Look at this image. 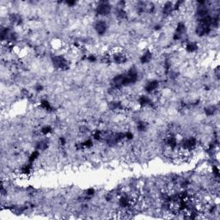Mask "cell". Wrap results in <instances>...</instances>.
<instances>
[{
    "mask_svg": "<svg viewBox=\"0 0 220 220\" xmlns=\"http://www.w3.org/2000/svg\"><path fill=\"white\" fill-rule=\"evenodd\" d=\"M53 63L54 66H56L57 68L66 70L69 67L68 61L66 60L65 59V57H63V56H55V57H53Z\"/></svg>",
    "mask_w": 220,
    "mask_h": 220,
    "instance_id": "6da1fadb",
    "label": "cell"
},
{
    "mask_svg": "<svg viewBox=\"0 0 220 220\" xmlns=\"http://www.w3.org/2000/svg\"><path fill=\"white\" fill-rule=\"evenodd\" d=\"M111 12V6L107 3H100L96 7V13L100 15L106 16Z\"/></svg>",
    "mask_w": 220,
    "mask_h": 220,
    "instance_id": "7a4b0ae2",
    "label": "cell"
},
{
    "mask_svg": "<svg viewBox=\"0 0 220 220\" xmlns=\"http://www.w3.org/2000/svg\"><path fill=\"white\" fill-rule=\"evenodd\" d=\"M159 86V82L157 81V80H152V81H150L148 82L145 87H144V91H146L147 93L149 94H153L155 93L156 91H157V88Z\"/></svg>",
    "mask_w": 220,
    "mask_h": 220,
    "instance_id": "3957f363",
    "label": "cell"
},
{
    "mask_svg": "<svg viewBox=\"0 0 220 220\" xmlns=\"http://www.w3.org/2000/svg\"><path fill=\"white\" fill-rule=\"evenodd\" d=\"M107 24L106 23L104 22V21H102V20H100V21H97V22H96L95 24H94V29H95V30L96 32L99 34V35H103V34H105V32L107 30Z\"/></svg>",
    "mask_w": 220,
    "mask_h": 220,
    "instance_id": "277c9868",
    "label": "cell"
},
{
    "mask_svg": "<svg viewBox=\"0 0 220 220\" xmlns=\"http://www.w3.org/2000/svg\"><path fill=\"white\" fill-rule=\"evenodd\" d=\"M113 59L114 61L117 64H123L125 63L127 58V55L123 53V51H120V52H117V53H113Z\"/></svg>",
    "mask_w": 220,
    "mask_h": 220,
    "instance_id": "5b68a950",
    "label": "cell"
},
{
    "mask_svg": "<svg viewBox=\"0 0 220 220\" xmlns=\"http://www.w3.org/2000/svg\"><path fill=\"white\" fill-rule=\"evenodd\" d=\"M185 50L188 52V53H194L196 52L199 48L198 45L195 43V42H193V41H187L185 43Z\"/></svg>",
    "mask_w": 220,
    "mask_h": 220,
    "instance_id": "8992f818",
    "label": "cell"
},
{
    "mask_svg": "<svg viewBox=\"0 0 220 220\" xmlns=\"http://www.w3.org/2000/svg\"><path fill=\"white\" fill-rule=\"evenodd\" d=\"M175 10V8H174V4L170 2H167L165 3L164 6H163V13L166 14V15H169L171 14L173 11Z\"/></svg>",
    "mask_w": 220,
    "mask_h": 220,
    "instance_id": "52a82bcc",
    "label": "cell"
},
{
    "mask_svg": "<svg viewBox=\"0 0 220 220\" xmlns=\"http://www.w3.org/2000/svg\"><path fill=\"white\" fill-rule=\"evenodd\" d=\"M152 59V53H151L150 51H146V52L141 56L140 61H141L142 64H146V63H149Z\"/></svg>",
    "mask_w": 220,
    "mask_h": 220,
    "instance_id": "ba28073f",
    "label": "cell"
},
{
    "mask_svg": "<svg viewBox=\"0 0 220 220\" xmlns=\"http://www.w3.org/2000/svg\"><path fill=\"white\" fill-rule=\"evenodd\" d=\"M40 107L45 109V110H47V111H50L52 109V107L50 105V103L48 102V101L46 100H42L41 102H40Z\"/></svg>",
    "mask_w": 220,
    "mask_h": 220,
    "instance_id": "9c48e42d",
    "label": "cell"
},
{
    "mask_svg": "<svg viewBox=\"0 0 220 220\" xmlns=\"http://www.w3.org/2000/svg\"><path fill=\"white\" fill-rule=\"evenodd\" d=\"M215 111H216L215 107L210 106V107H207L205 108V114H206V115H208V116H212V115L214 114Z\"/></svg>",
    "mask_w": 220,
    "mask_h": 220,
    "instance_id": "30bf717a",
    "label": "cell"
},
{
    "mask_svg": "<svg viewBox=\"0 0 220 220\" xmlns=\"http://www.w3.org/2000/svg\"><path fill=\"white\" fill-rule=\"evenodd\" d=\"M39 155H40V153H39L38 151H35V152H33V153H32V154L30 155V157H29V163H34V162H35V160L38 158Z\"/></svg>",
    "mask_w": 220,
    "mask_h": 220,
    "instance_id": "8fae6325",
    "label": "cell"
},
{
    "mask_svg": "<svg viewBox=\"0 0 220 220\" xmlns=\"http://www.w3.org/2000/svg\"><path fill=\"white\" fill-rule=\"evenodd\" d=\"M146 128H147V124L145 122H139L138 124V129L139 130L140 132H144L146 130Z\"/></svg>",
    "mask_w": 220,
    "mask_h": 220,
    "instance_id": "7c38bea8",
    "label": "cell"
},
{
    "mask_svg": "<svg viewBox=\"0 0 220 220\" xmlns=\"http://www.w3.org/2000/svg\"><path fill=\"white\" fill-rule=\"evenodd\" d=\"M51 131H52V128L50 127H48V126H46V127H42V129H41V133L42 134H48V133H50L51 132Z\"/></svg>",
    "mask_w": 220,
    "mask_h": 220,
    "instance_id": "4fadbf2b",
    "label": "cell"
},
{
    "mask_svg": "<svg viewBox=\"0 0 220 220\" xmlns=\"http://www.w3.org/2000/svg\"><path fill=\"white\" fill-rule=\"evenodd\" d=\"M88 60L91 61V62H95V61L96 60V57L95 55H90L88 57Z\"/></svg>",
    "mask_w": 220,
    "mask_h": 220,
    "instance_id": "5bb4252c",
    "label": "cell"
},
{
    "mask_svg": "<svg viewBox=\"0 0 220 220\" xmlns=\"http://www.w3.org/2000/svg\"><path fill=\"white\" fill-rule=\"evenodd\" d=\"M93 194H94V190L93 189L88 190V194H89V195H92Z\"/></svg>",
    "mask_w": 220,
    "mask_h": 220,
    "instance_id": "9a60e30c",
    "label": "cell"
}]
</instances>
